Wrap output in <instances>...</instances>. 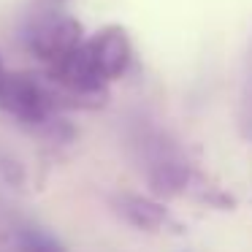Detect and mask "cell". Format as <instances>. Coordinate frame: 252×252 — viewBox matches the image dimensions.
<instances>
[{
  "instance_id": "8",
  "label": "cell",
  "mask_w": 252,
  "mask_h": 252,
  "mask_svg": "<svg viewBox=\"0 0 252 252\" xmlns=\"http://www.w3.org/2000/svg\"><path fill=\"white\" fill-rule=\"evenodd\" d=\"M3 73H6V68H3V57H0V76H3Z\"/></svg>"
},
{
  "instance_id": "1",
  "label": "cell",
  "mask_w": 252,
  "mask_h": 252,
  "mask_svg": "<svg viewBox=\"0 0 252 252\" xmlns=\"http://www.w3.org/2000/svg\"><path fill=\"white\" fill-rule=\"evenodd\" d=\"M138 165L144 168L149 190L158 198H174L192 187L195 171L185 149L158 127H144L136 136Z\"/></svg>"
},
{
  "instance_id": "4",
  "label": "cell",
  "mask_w": 252,
  "mask_h": 252,
  "mask_svg": "<svg viewBox=\"0 0 252 252\" xmlns=\"http://www.w3.org/2000/svg\"><path fill=\"white\" fill-rule=\"evenodd\" d=\"M84 55L90 57L93 68L106 84L122 79L133 63V44L125 28L120 25H106L90 38H84Z\"/></svg>"
},
{
  "instance_id": "7",
  "label": "cell",
  "mask_w": 252,
  "mask_h": 252,
  "mask_svg": "<svg viewBox=\"0 0 252 252\" xmlns=\"http://www.w3.org/2000/svg\"><path fill=\"white\" fill-rule=\"evenodd\" d=\"M19 252H68L49 230L38 228V225H22L17 233Z\"/></svg>"
},
{
  "instance_id": "2",
  "label": "cell",
  "mask_w": 252,
  "mask_h": 252,
  "mask_svg": "<svg viewBox=\"0 0 252 252\" xmlns=\"http://www.w3.org/2000/svg\"><path fill=\"white\" fill-rule=\"evenodd\" d=\"M60 109L63 103L46 76L30 71H6L0 76V111L22 125L44 130L57 120Z\"/></svg>"
},
{
  "instance_id": "5",
  "label": "cell",
  "mask_w": 252,
  "mask_h": 252,
  "mask_svg": "<svg viewBox=\"0 0 252 252\" xmlns=\"http://www.w3.org/2000/svg\"><path fill=\"white\" fill-rule=\"evenodd\" d=\"M111 209L117 212L120 220H125L127 225L138 230H147V233H158V230H165L168 225H174V217L163 201L138 195V192H117L111 198Z\"/></svg>"
},
{
  "instance_id": "6",
  "label": "cell",
  "mask_w": 252,
  "mask_h": 252,
  "mask_svg": "<svg viewBox=\"0 0 252 252\" xmlns=\"http://www.w3.org/2000/svg\"><path fill=\"white\" fill-rule=\"evenodd\" d=\"M236 127L244 141L252 144V38L244 57V73H241V90H239V106H236Z\"/></svg>"
},
{
  "instance_id": "3",
  "label": "cell",
  "mask_w": 252,
  "mask_h": 252,
  "mask_svg": "<svg viewBox=\"0 0 252 252\" xmlns=\"http://www.w3.org/2000/svg\"><path fill=\"white\" fill-rule=\"evenodd\" d=\"M22 41L30 55L44 63V68H52L84 44V30L71 14L57 8H41L33 17H28L22 28Z\"/></svg>"
}]
</instances>
